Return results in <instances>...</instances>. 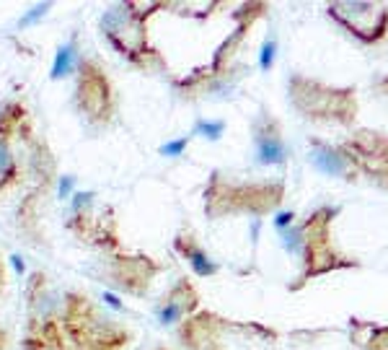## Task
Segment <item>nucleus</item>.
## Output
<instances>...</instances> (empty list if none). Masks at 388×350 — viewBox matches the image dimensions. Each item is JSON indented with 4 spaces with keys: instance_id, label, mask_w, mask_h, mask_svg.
I'll return each mask as SVG.
<instances>
[{
    "instance_id": "nucleus-1",
    "label": "nucleus",
    "mask_w": 388,
    "mask_h": 350,
    "mask_svg": "<svg viewBox=\"0 0 388 350\" xmlns=\"http://www.w3.org/2000/svg\"><path fill=\"white\" fill-rule=\"evenodd\" d=\"M342 213L339 205H319L316 210L300 218L290 229L280 231V242L285 252L298 254L300 273L298 278L287 286L292 293L303 290L311 281L324 278L331 273H344V270H360V259L347 254L336 244L334 223Z\"/></svg>"
},
{
    "instance_id": "nucleus-2",
    "label": "nucleus",
    "mask_w": 388,
    "mask_h": 350,
    "mask_svg": "<svg viewBox=\"0 0 388 350\" xmlns=\"http://www.w3.org/2000/svg\"><path fill=\"white\" fill-rule=\"evenodd\" d=\"M287 195L285 179H239L225 174L223 169H215L207 176L205 192H202V208L205 218L220 221V218H236V215H251L264 218L280 210Z\"/></svg>"
},
{
    "instance_id": "nucleus-3",
    "label": "nucleus",
    "mask_w": 388,
    "mask_h": 350,
    "mask_svg": "<svg viewBox=\"0 0 388 350\" xmlns=\"http://www.w3.org/2000/svg\"><path fill=\"white\" fill-rule=\"evenodd\" d=\"M287 101L295 115L311 125H334L350 132L358 130V86H336L295 70L287 76Z\"/></svg>"
},
{
    "instance_id": "nucleus-4",
    "label": "nucleus",
    "mask_w": 388,
    "mask_h": 350,
    "mask_svg": "<svg viewBox=\"0 0 388 350\" xmlns=\"http://www.w3.org/2000/svg\"><path fill=\"white\" fill-rule=\"evenodd\" d=\"M60 322L70 350H127L132 343V332L122 322L78 290H60Z\"/></svg>"
},
{
    "instance_id": "nucleus-5",
    "label": "nucleus",
    "mask_w": 388,
    "mask_h": 350,
    "mask_svg": "<svg viewBox=\"0 0 388 350\" xmlns=\"http://www.w3.org/2000/svg\"><path fill=\"white\" fill-rule=\"evenodd\" d=\"M158 8H140L137 3H117L101 16V34L117 52L140 70L166 68V57L148 39V16Z\"/></svg>"
},
{
    "instance_id": "nucleus-6",
    "label": "nucleus",
    "mask_w": 388,
    "mask_h": 350,
    "mask_svg": "<svg viewBox=\"0 0 388 350\" xmlns=\"http://www.w3.org/2000/svg\"><path fill=\"white\" fill-rule=\"evenodd\" d=\"M29 320L23 350H70L60 322V290L55 288L45 273L29 278Z\"/></svg>"
},
{
    "instance_id": "nucleus-7",
    "label": "nucleus",
    "mask_w": 388,
    "mask_h": 350,
    "mask_svg": "<svg viewBox=\"0 0 388 350\" xmlns=\"http://www.w3.org/2000/svg\"><path fill=\"white\" fill-rule=\"evenodd\" d=\"M73 107L89 128H109L117 117V89L96 57H81L75 68Z\"/></svg>"
},
{
    "instance_id": "nucleus-8",
    "label": "nucleus",
    "mask_w": 388,
    "mask_h": 350,
    "mask_svg": "<svg viewBox=\"0 0 388 350\" xmlns=\"http://www.w3.org/2000/svg\"><path fill=\"white\" fill-rule=\"evenodd\" d=\"M326 16L363 47H375L388 39V3L334 0L326 3Z\"/></svg>"
},
{
    "instance_id": "nucleus-9",
    "label": "nucleus",
    "mask_w": 388,
    "mask_h": 350,
    "mask_svg": "<svg viewBox=\"0 0 388 350\" xmlns=\"http://www.w3.org/2000/svg\"><path fill=\"white\" fill-rule=\"evenodd\" d=\"M342 153L358 171V179H365L378 190L388 192V132L386 130L358 128L339 143Z\"/></svg>"
},
{
    "instance_id": "nucleus-10",
    "label": "nucleus",
    "mask_w": 388,
    "mask_h": 350,
    "mask_svg": "<svg viewBox=\"0 0 388 350\" xmlns=\"http://www.w3.org/2000/svg\"><path fill=\"white\" fill-rule=\"evenodd\" d=\"M164 273V262L150 257L145 252H109L101 267V275L112 288L127 293V296L142 298Z\"/></svg>"
},
{
    "instance_id": "nucleus-11",
    "label": "nucleus",
    "mask_w": 388,
    "mask_h": 350,
    "mask_svg": "<svg viewBox=\"0 0 388 350\" xmlns=\"http://www.w3.org/2000/svg\"><path fill=\"white\" fill-rule=\"evenodd\" d=\"M251 140H254L256 161L261 166H285L287 164L290 151H287L283 122L269 109H259L251 120Z\"/></svg>"
},
{
    "instance_id": "nucleus-12",
    "label": "nucleus",
    "mask_w": 388,
    "mask_h": 350,
    "mask_svg": "<svg viewBox=\"0 0 388 350\" xmlns=\"http://www.w3.org/2000/svg\"><path fill=\"white\" fill-rule=\"evenodd\" d=\"M197 312H200V290L194 288L192 278L187 275H179L156 304V320L161 327L181 324Z\"/></svg>"
},
{
    "instance_id": "nucleus-13",
    "label": "nucleus",
    "mask_w": 388,
    "mask_h": 350,
    "mask_svg": "<svg viewBox=\"0 0 388 350\" xmlns=\"http://www.w3.org/2000/svg\"><path fill=\"white\" fill-rule=\"evenodd\" d=\"M308 161L314 164L321 174L342 179V182H358V171L352 169L347 156L342 153L339 143H329L324 137H311L308 140Z\"/></svg>"
},
{
    "instance_id": "nucleus-14",
    "label": "nucleus",
    "mask_w": 388,
    "mask_h": 350,
    "mask_svg": "<svg viewBox=\"0 0 388 350\" xmlns=\"http://www.w3.org/2000/svg\"><path fill=\"white\" fill-rule=\"evenodd\" d=\"M173 249H176V254H179L181 259H187L192 273L200 275V278H212V275H217V270H220L215 259L210 257V252L202 247L200 239L189 229L179 231V234L173 236Z\"/></svg>"
},
{
    "instance_id": "nucleus-15",
    "label": "nucleus",
    "mask_w": 388,
    "mask_h": 350,
    "mask_svg": "<svg viewBox=\"0 0 388 350\" xmlns=\"http://www.w3.org/2000/svg\"><path fill=\"white\" fill-rule=\"evenodd\" d=\"M350 340L360 350H388V322L350 320Z\"/></svg>"
},
{
    "instance_id": "nucleus-16",
    "label": "nucleus",
    "mask_w": 388,
    "mask_h": 350,
    "mask_svg": "<svg viewBox=\"0 0 388 350\" xmlns=\"http://www.w3.org/2000/svg\"><path fill=\"white\" fill-rule=\"evenodd\" d=\"M21 179V164L13 151V135L0 132V195L8 192Z\"/></svg>"
},
{
    "instance_id": "nucleus-17",
    "label": "nucleus",
    "mask_w": 388,
    "mask_h": 350,
    "mask_svg": "<svg viewBox=\"0 0 388 350\" xmlns=\"http://www.w3.org/2000/svg\"><path fill=\"white\" fill-rule=\"evenodd\" d=\"M78 60H81V55H78L75 39H70V42H65V45L57 47V52H55V62H52V70H50V78H52V81H62V78H67L70 73H75V68H78Z\"/></svg>"
},
{
    "instance_id": "nucleus-18",
    "label": "nucleus",
    "mask_w": 388,
    "mask_h": 350,
    "mask_svg": "<svg viewBox=\"0 0 388 350\" xmlns=\"http://www.w3.org/2000/svg\"><path fill=\"white\" fill-rule=\"evenodd\" d=\"M223 132H225L223 120H197L192 128V135L207 137V140H220Z\"/></svg>"
},
{
    "instance_id": "nucleus-19",
    "label": "nucleus",
    "mask_w": 388,
    "mask_h": 350,
    "mask_svg": "<svg viewBox=\"0 0 388 350\" xmlns=\"http://www.w3.org/2000/svg\"><path fill=\"white\" fill-rule=\"evenodd\" d=\"M275 57H277V42H275V37H267L264 39V45H261V52H259V68L269 70L275 65Z\"/></svg>"
},
{
    "instance_id": "nucleus-20",
    "label": "nucleus",
    "mask_w": 388,
    "mask_h": 350,
    "mask_svg": "<svg viewBox=\"0 0 388 350\" xmlns=\"http://www.w3.org/2000/svg\"><path fill=\"white\" fill-rule=\"evenodd\" d=\"M50 6H52V3H39V6H34V8L29 11V13L23 16L21 21H18V26H21V29H26V26H31L34 21H39L42 16L50 13Z\"/></svg>"
},
{
    "instance_id": "nucleus-21",
    "label": "nucleus",
    "mask_w": 388,
    "mask_h": 350,
    "mask_svg": "<svg viewBox=\"0 0 388 350\" xmlns=\"http://www.w3.org/2000/svg\"><path fill=\"white\" fill-rule=\"evenodd\" d=\"M189 140H192V137L187 135V137H176L171 143H164L161 145V153H164V156H179L181 151H187Z\"/></svg>"
},
{
    "instance_id": "nucleus-22",
    "label": "nucleus",
    "mask_w": 388,
    "mask_h": 350,
    "mask_svg": "<svg viewBox=\"0 0 388 350\" xmlns=\"http://www.w3.org/2000/svg\"><path fill=\"white\" fill-rule=\"evenodd\" d=\"M298 221V215H295V210H283V213H277L275 215V226L280 231H285V229H290L292 223Z\"/></svg>"
},
{
    "instance_id": "nucleus-23",
    "label": "nucleus",
    "mask_w": 388,
    "mask_h": 350,
    "mask_svg": "<svg viewBox=\"0 0 388 350\" xmlns=\"http://www.w3.org/2000/svg\"><path fill=\"white\" fill-rule=\"evenodd\" d=\"M73 184H75V176H62L60 179V198H70Z\"/></svg>"
},
{
    "instance_id": "nucleus-24",
    "label": "nucleus",
    "mask_w": 388,
    "mask_h": 350,
    "mask_svg": "<svg viewBox=\"0 0 388 350\" xmlns=\"http://www.w3.org/2000/svg\"><path fill=\"white\" fill-rule=\"evenodd\" d=\"M373 89H375V94H381V96H386V99H388V70L383 73L381 78H378V81H375Z\"/></svg>"
},
{
    "instance_id": "nucleus-25",
    "label": "nucleus",
    "mask_w": 388,
    "mask_h": 350,
    "mask_svg": "<svg viewBox=\"0 0 388 350\" xmlns=\"http://www.w3.org/2000/svg\"><path fill=\"white\" fill-rule=\"evenodd\" d=\"M104 304H109L114 312H125V304H122L120 298L114 296V293H104Z\"/></svg>"
},
{
    "instance_id": "nucleus-26",
    "label": "nucleus",
    "mask_w": 388,
    "mask_h": 350,
    "mask_svg": "<svg viewBox=\"0 0 388 350\" xmlns=\"http://www.w3.org/2000/svg\"><path fill=\"white\" fill-rule=\"evenodd\" d=\"M8 348V332L6 329H0V350H6Z\"/></svg>"
},
{
    "instance_id": "nucleus-27",
    "label": "nucleus",
    "mask_w": 388,
    "mask_h": 350,
    "mask_svg": "<svg viewBox=\"0 0 388 350\" xmlns=\"http://www.w3.org/2000/svg\"><path fill=\"white\" fill-rule=\"evenodd\" d=\"M11 262H13V267L18 270V273H23V259H18V257L13 254V257H11Z\"/></svg>"
},
{
    "instance_id": "nucleus-28",
    "label": "nucleus",
    "mask_w": 388,
    "mask_h": 350,
    "mask_svg": "<svg viewBox=\"0 0 388 350\" xmlns=\"http://www.w3.org/2000/svg\"><path fill=\"white\" fill-rule=\"evenodd\" d=\"M156 350H166V348H156Z\"/></svg>"
}]
</instances>
